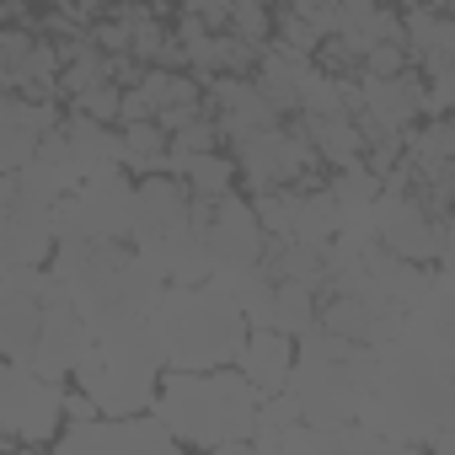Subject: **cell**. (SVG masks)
<instances>
[{
    "label": "cell",
    "instance_id": "cell-1",
    "mask_svg": "<svg viewBox=\"0 0 455 455\" xmlns=\"http://www.w3.org/2000/svg\"><path fill=\"white\" fill-rule=\"evenodd\" d=\"M150 332L161 343V370H214L236 364L247 322L220 279H198V284H161L150 306Z\"/></svg>",
    "mask_w": 455,
    "mask_h": 455
},
{
    "label": "cell",
    "instance_id": "cell-2",
    "mask_svg": "<svg viewBox=\"0 0 455 455\" xmlns=\"http://www.w3.org/2000/svg\"><path fill=\"white\" fill-rule=\"evenodd\" d=\"M150 412L177 434V444H242L252 439V412H258V386L231 370H161Z\"/></svg>",
    "mask_w": 455,
    "mask_h": 455
},
{
    "label": "cell",
    "instance_id": "cell-3",
    "mask_svg": "<svg viewBox=\"0 0 455 455\" xmlns=\"http://www.w3.org/2000/svg\"><path fill=\"white\" fill-rule=\"evenodd\" d=\"M370 231H375V242L391 258L434 263V268H444V258H450V220L423 214V204L412 193H402V188H380L375 193V204H370Z\"/></svg>",
    "mask_w": 455,
    "mask_h": 455
},
{
    "label": "cell",
    "instance_id": "cell-4",
    "mask_svg": "<svg viewBox=\"0 0 455 455\" xmlns=\"http://www.w3.org/2000/svg\"><path fill=\"white\" fill-rule=\"evenodd\" d=\"M54 450L60 455H92V450H113V455H172L177 434L150 407H140V412H97V418L65 423L54 434Z\"/></svg>",
    "mask_w": 455,
    "mask_h": 455
},
{
    "label": "cell",
    "instance_id": "cell-5",
    "mask_svg": "<svg viewBox=\"0 0 455 455\" xmlns=\"http://www.w3.org/2000/svg\"><path fill=\"white\" fill-rule=\"evenodd\" d=\"M198 214V236L209 252V274H231V268H252L263 258V225L252 214V198H242L236 188L220 198H193Z\"/></svg>",
    "mask_w": 455,
    "mask_h": 455
},
{
    "label": "cell",
    "instance_id": "cell-6",
    "mask_svg": "<svg viewBox=\"0 0 455 455\" xmlns=\"http://www.w3.org/2000/svg\"><path fill=\"white\" fill-rule=\"evenodd\" d=\"M92 343L97 338H92V322L81 316V306L76 300H49L44 306V322H38V343H33L28 370L44 375V380H65Z\"/></svg>",
    "mask_w": 455,
    "mask_h": 455
},
{
    "label": "cell",
    "instance_id": "cell-7",
    "mask_svg": "<svg viewBox=\"0 0 455 455\" xmlns=\"http://www.w3.org/2000/svg\"><path fill=\"white\" fill-rule=\"evenodd\" d=\"M54 124H60L54 102H33L22 92H0V172H17Z\"/></svg>",
    "mask_w": 455,
    "mask_h": 455
},
{
    "label": "cell",
    "instance_id": "cell-8",
    "mask_svg": "<svg viewBox=\"0 0 455 455\" xmlns=\"http://www.w3.org/2000/svg\"><path fill=\"white\" fill-rule=\"evenodd\" d=\"M290 364H295V338L279 332V327H247L242 348H236V370L258 386V396L279 391L290 380Z\"/></svg>",
    "mask_w": 455,
    "mask_h": 455
},
{
    "label": "cell",
    "instance_id": "cell-9",
    "mask_svg": "<svg viewBox=\"0 0 455 455\" xmlns=\"http://www.w3.org/2000/svg\"><path fill=\"white\" fill-rule=\"evenodd\" d=\"M60 134H65V150H70V166H76L81 182L124 166V140L113 134V124H97V118L70 113V118H60Z\"/></svg>",
    "mask_w": 455,
    "mask_h": 455
},
{
    "label": "cell",
    "instance_id": "cell-10",
    "mask_svg": "<svg viewBox=\"0 0 455 455\" xmlns=\"http://www.w3.org/2000/svg\"><path fill=\"white\" fill-rule=\"evenodd\" d=\"M38 322H44V300L28 290H0V359H33L38 343Z\"/></svg>",
    "mask_w": 455,
    "mask_h": 455
},
{
    "label": "cell",
    "instance_id": "cell-11",
    "mask_svg": "<svg viewBox=\"0 0 455 455\" xmlns=\"http://www.w3.org/2000/svg\"><path fill=\"white\" fill-rule=\"evenodd\" d=\"M12 92H22V97H33V102H54V97H60V49H54L49 38H33L28 60L17 65Z\"/></svg>",
    "mask_w": 455,
    "mask_h": 455
},
{
    "label": "cell",
    "instance_id": "cell-12",
    "mask_svg": "<svg viewBox=\"0 0 455 455\" xmlns=\"http://www.w3.org/2000/svg\"><path fill=\"white\" fill-rule=\"evenodd\" d=\"M38 380L44 375H33L28 364H17V359H0V444H17V418H22V407H28V396L38 391Z\"/></svg>",
    "mask_w": 455,
    "mask_h": 455
},
{
    "label": "cell",
    "instance_id": "cell-13",
    "mask_svg": "<svg viewBox=\"0 0 455 455\" xmlns=\"http://www.w3.org/2000/svg\"><path fill=\"white\" fill-rule=\"evenodd\" d=\"M332 231H338V204H332V193H327V188H306V193H300V209H295V220H290V236L322 252V247L332 242Z\"/></svg>",
    "mask_w": 455,
    "mask_h": 455
},
{
    "label": "cell",
    "instance_id": "cell-14",
    "mask_svg": "<svg viewBox=\"0 0 455 455\" xmlns=\"http://www.w3.org/2000/svg\"><path fill=\"white\" fill-rule=\"evenodd\" d=\"M118 140H124V172L150 177V172L166 166V129H161L156 118H134V124H124Z\"/></svg>",
    "mask_w": 455,
    "mask_h": 455
},
{
    "label": "cell",
    "instance_id": "cell-15",
    "mask_svg": "<svg viewBox=\"0 0 455 455\" xmlns=\"http://www.w3.org/2000/svg\"><path fill=\"white\" fill-rule=\"evenodd\" d=\"M316 322V290L311 284H295V279H279L274 284V311H268V327L300 338L306 327Z\"/></svg>",
    "mask_w": 455,
    "mask_h": 455
},
{
    "label": "cell",
    "instance_id": "cell-16",
    "mask_svg": "<svg viewBox=\"0 0 455 455\" xmlns=\"http://www.w3.org/2000/svg\"><path fill=\"white\" fill-rule=\"evenodd\" d=\"M375 306H380L375 295H332V300L316 311V327H327V332H338V338H348V343H364Z\"/></svg>",
    "mask_w": 455,
    "mask_h": 455
},
{
    "label": "cell",
    "instance_id": "cell-17",
    "mask_svg": "<svg viewBox=\"0 0 455 455\" xmlns=\"http://www.w3.org/2000/svg\"><path fill=\"white\" fill-rule=\"evenodd\" d=\"M188 193L193 198H220V193H231L236 188V161L231 156H220V150H204L193 166H188Z\"/></svg>",
    "mask_w": 455,
    "mask_h": 455
},
{
    "label": "cell",
    "instance_id": "cell-18",
    "mask_svg": "<svg viewBox=\"0 0 455 455\" xmlns=\"http://www.w3.org/2000/svg\"><path fill=\"white\" fill-rule=\"evenodd\" d=\"M225 33H236L247 44H268L274 38V6H263V0H231V12H225Z\"/></svg>",
    "mask_w": 455,
    "mask_h": 455
},
{
    "label": "cell",
    "instance_id": "cell-19",
    "mask_svg": "<svg viewBox=\"0 0 455 455\" xmlns=\"http://www.w3.org/2000/svg\"><path fill=\"white\" fill-rule=\"evenodd\" d=\"M118 102H124V86L118 81H97V86H86V92L70 97V108L81 118H97V124H118Z\"/></svg>",
    "mask_w": 455,
    "mask_h": 455
},
{
    "label": "cell",
    "instance_id": "cell-20",
    "mask_svg": "<svg viewBox=\"0 0 455 455\" xmlns=\"http://www.w3.org/2000/svg\"><path fill=\"white\" fill-rule=\"evenodd\" d=\"M274 44H284V49H295V54H316L322 33H316L306 17H295V12H279V17H274Z\"/></svg>",
    "mask_w": 455,
    "mask_h": 455
},
{
    "label": "cell",
    "instance_id": "cell-21",
    "mask_svg": "<svg viewBox=\"0 0 455 455\" xmlns=\"http://www.w3.org/2000/svg\"><path fill=\"white\" fill-rule=\"evenodd\" d=\"M412 60H407V49L402 44H370L364 54H359V76H402Z\"/></svg>",
    "mask_w": 455,
    "mask_h": 455
},
{
    "label": "cell",
    "instance_id": "cell-22",
    "mask_svg": "<svg viewBox=\"0 0 455 455\" xmlns=\"http://www.w3.org/2000/svg\"><path fill=\"white\" fill-rule=\"evenodd\" d=\"M182 12L220 33V28H225V12H231V0H182Z\"/></svg>",
    "mask_w": 455,
    "mask_h": 455
},
{
    "label": "cell",
    "instance_id": "cell-23",
    "mask_svg": "<svg viewBox=\"0 0 455 455\" xmlns=\"http://www.w3.org/2000/svg\"><path fill=\"white\" fill-rule=\"evenodd\" d=\"M12 204H17V177H12V172H0V214H6Z\"/></svg>",
    "mask_w": 455,
    "mask_h": 455
},
{
    "label": "cell",
    "instance_id": "cell-24",
    "mask_svg": "<svg viewBox=\"0 0 455 455\" xmlns=\"http://www.w3.org/2000/svg\"><path fill=\"white\" fill-rule=\"evenodd\" d=\"M12 81H17V70H12L6 60H0V92H12Z\"/></svg>",
    "mask_w": 455,
    "mask_h": 455
},
{
    "label": "cell",
    "instance_id": "cell-25",
    "mask_svg": "<svg viewBox=\"0 0 455 455\" xmlns=\"http://www.w3.org/2000/svg\"><path fill=\"white\" fill-rule=\"evenodd\" d=\"M391 6H418V0H391Z\"/></svg>",
    "mask_w": 455,
    "mask_h": 455
},
{
    "label": "cell",
    "instance_id": "cell-26",
    "mask_svg": "<svg viewBox=\"0 0 455 455\" xmlns=\"http://www.w3.org/2000/svg\"><path fill=\"white\" fill-rule=\"evenodd\" d=\"M263 6H279V0H263Z\"/></svg>",
    "mask_w": 455,
    "mask_h": 455
}]
</instances>
